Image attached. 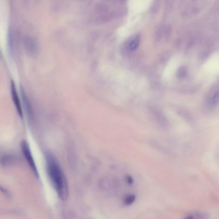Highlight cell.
<instances>
[{"mask_svg":"<svg viewBox=\"0 0 219 219\" xmlns=\"http://www.w3.org/2000/svg\"><path fill=\"white\" fill-rule=\"evenodd\" d=\"M126 181L127 183L129 184H132L133 182H134L132 178L130 176H127L126 177Z\"/></svg>","mask_w":219,"mask_h":219,"instance_id":"9","label":"cell"},{"mask_svg":"<svg viewBox=\"0 0 219 219\" xmlns=\"http://www.w3.org/2000/svg\"><path fill=\"white\" fill-rule=\"evenodd\" d=\"M205 69L208 72H219V53L214 54L208 59L205 65Z\"/></svg>","mask_w":219,"mask_h":219,"instance_id":"3","label":"cell"},{"mask_svg":"<svg viewBox=\"0 0 219 219\" xmlns=\"http://www.w3.org/2000/svg\"><path fill=\"white\" fill-rule=\"evenodd\" d=\"M46 169L51 181L60 200L66 201L69 196L67 181L56 158L51 153L45 154Z\"/></svg>","mask_w":219,"mask_h":219,"instance_id":"1","label":"cell"},{"mask_svg":"<svg viewBox=\"0 0 219 219\" xmlns=\"http://www.w3.org/2000/svg\"><path fill=\"white\" fill-rule=\"evenodd\" d=\"M136 196L132 194L128 195L124 199L123 202L126 206H130L135 200Z\"/></svg>","mask_w":219,"mask_h":219,"instance_id":"7","label":"cell"},{"mask_svg":"<svg viewBox=\"0 0 219 219\" xmlns=\"http://www.w3.org/2000/svg\"><path fill=\"white\" fill-rule=\"evenodd\" d=\"M11 90L12 97L13 100V101L15 106H16L18 113L20 117L21 118L23 119V113L22 106H21L19 99L17 91H16V86H15L14 82H13V81H12L11 83Z\"/></svg>","mask_w":219,"mask_h":219,"instance_id":"4","label":"cell"},{"mask_svg":"<svg viewBox=\"0 0 219 219\" xmlns=\"http://www.w3.org/2000/svg\"><path fill=\"white\" fill-rule=\"evenodd\" d=\"M20 148L24 156L30 166L35 176L37 178L39 177V174L37 168L35 164V161L32 155L30 146L26 140H23L20 143Z\"/></svg>","mask_w":219,"mask_h":219,"instance_id":"2","label":"cell"},{"mask_svg":"<svg viewBox=\"0 0 219 219\" xmlns=\"http://www.w3.org/2000/svg\"><path fill=\"white\" fill-rule=\"evenodd\" d=\"M20 92L22 96V102H23L24 107L26 113L29 119L33 118V112L30 101L27 97L25 92L24 91L22 86L20 87Z\"/></svg>","mask_w":219,"mask_h":219,"instance_id":"5","label":"cell"},{"mask_svg":"<svg viewBox=\"0 0 219 219\" xmlns=\"http://www.w3.org/2000/svg\"><path fill=\"white\" fill-rule=\"evenodd\" d=\"M139 40L137 38L135 39L130 42V45H129V48L132 51H134L135 50L138 46L139 45Z\"/></svg>","mask_w":219,"mask_h":219,"instance_id":"8","label":"cell"},{"mask_svg":"<svg viewBox=\"0 0 219 219\" xmlns=\"http://www.w3.org/2000/svg\"><path fill=\"white\" fill-rule=\"evenodd\" d=\"M15 161V157L13 155H7L2 157L1 163L2 165L8 166L12 164Z\"/></svg>","mask_w":219,"mask_h":219,"instance_id":"6","label":"cell"}]
</instances>
